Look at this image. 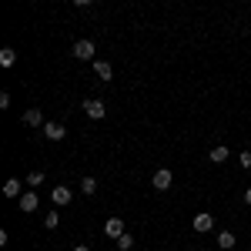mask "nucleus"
I'll list each match as a JSON object with an SVG mask.
<instances>
[{
	"instance_id": "f257e3e1",
	"label": "nucleus",
	"mask_w": 251,
	"mask_h": 251,
	"mask_svg": "<svg viewBox=\"0 0 251 251\" xmlns=\"http://www.w3.org/2000/svg\"><path fill=\"white\" fill-rule=\"evenodd\" d=\"M151 184H154V191H168V188L174 184V174L168 171V168H157L154 177H151Z\"/></svg>"
},
{
	"instance_id": "f03ea898",
	"label": "nucleus",
	"mask_w": 251,
	"mask_h": 251,
	"mask_svg": "<svg viewBox=\"0 0 251 251\" xmlns=\"http://www.w3.org/2000/svg\"><path fill=\"white\" fill-rule=\"evenodd\" d=\"M84 114L91 117V121H100V117L107 114V107H104V100H97V97H91V100H84Z\"/></svg>"
},
{
	"instance_id": "dca6fc26",
	"label": "nucleus",
	"mask_w": 251,
	"mask_h": 251,
	"mask_svg": "<svg viewBox=\"0 0 251 251\" xmlns=\"http://www.w3.org/2000/svg\"><path fill=\"white\" fill-rule=\"evenodd\" d=\"M117 248H121V251H131V248H134V238H131V234H121V238H117Z\"/></svg>"
},
{
	"instance_id": "20e7f679",
	"label": "nucleus",
	"mask_w": 251,
	"mask_h": 251,
	"mask_svg": "<svg viewBox=\"0 0 251 251\" xmlns=\"http://www.w3.org/2000/svg\"><path fill=\"white\" fill-rule=\"evenodd\" d=\"M50 198H54V204H71V201H74V188H67V184H57V188L50 191Z\"/></svg>"
},
{
	"instance_id": "423d86ee",
	"label": "nucleus",
	"mask_w": 251,
	"mask_h": 251,
	"mask_svg": "<svg viewBox=\"0 0 251 251\" xmlns=\"http://www.w3.org/2000/svg\"><path fill=\"white\" fill-rule=\"evenodd\" d=\"M44 134H47V141H64L67 131H64V124H57V121H47L44 124Z\"/></svg>"
},
{
	"instance_id": "2eb2a0df",
	"label": "nucleus",
	"mask_w": 251,
	"mask_h": 251,
	"mask_svg": "<svg viewBox=\"0 0 251 251\" xmlns=\"http://www.w3.org/2000/svg\"><path fill=\"white\" fill-rule=\"evenodd\" d=\"M80 191H84V194H94L97 191V177H91V174H87V177L80 181Z\"/></svg>"
},
{
	"instance_id": "6ab92c4d",
	"label": "nucleus",
	"mask_w": 251,
	"mask_h": 251,
	"mask_svg": "<svg viewBox=\"0 0 251 251\" xmlns=\"http://www.w3.org/2000/svg\"><path fill=\"white\" fill-rule=\"evenodd\" d=\"M238 164H241V168H251V151H241V154H238Z\"/></svg>"
},
{
	"instance_id": "aec40b11",
	"label": "nucleus",
	"mask_w": 251,
	"mask_h": 251,
	"mask_svg": "<svg viewBox=\"0 0 251 251\" xmlns=\"http://www.w3.org/2000/svg\"><path fill=\"white\" fill-rule=\"evenodd\" d=\"M71 251H91V248H87V245H74Z\"/></svg>"
},
{
	"instance_id": "39448f33",
	"label": "nucleus",
	"mask_w": 251,
	"mask_h": 251,
	"mask_svg": "<svg viewBox=\"0 0 251 251\" xmlns=\"http://www.w3.org/2000/svg\"><path fill=\"white\" fill-rule=\"evenodd\" d=\"M191 225H194V231H201V234L211 231V228H214V214H208V211H204V214H194Z\"/></svg>"
},
{
	"instance_id": "0eeeda50",
	"label": "nucleus",
	"mask_w": 251,
	"mask_h": 251,
	"mask_svg": "<svg viewBox=\"0 0 251 251\" xmlns=\"http://www.w3.org/2000/svg\"><path fill=\"white\" fill-rule=\"evenodd\" d=\"M24 124H27V127H44V114H40V107H27V111H24Z\"/></svg>"
},
{
	"instance_id": "4468645a",
	"label": "nucleus",
	"mask_w": 251,
	"mask_h": 251,
	"mask_svg": "<svg viewBox=\"0 0 251 251\" xmlns=\"http://www.w3.org/2000/svg\"><path fill=\"white\" fill-rule=\"evenodd\" d=\"M218 248L231 251V248H234V234H231V231H218Z\"/></svg>"
},
{
	"instance_id": "a211bd4d",
	"label": "nucleus",
	"mask_w": 251,
	"mask_h": 251,
	"mask_svg": "<svg viewBox=\"0 0 251 251\" xmlns=\"http://www.w3.org/2000/svg\"><path fill=\"white\" fill-rule=\"evenodd\" d=\"M27 184H30V188L44 184V174H40V171H30V174H27Z\"/></svg>"
},
{
	"instance_id": "9d476101",
	"label": "nucleus",
	"mask_w": 251,
	"mask_h": 251,
	"mask_svg": "<svg viewBox=\"0 0 251 251\" xmlns=\"http://www.w3.org/2000/svg\"><path fill=\"white\" fill-rule=\"evenodd\" d=\"M228 157H231V151H228L225 144H218V148H211V154H208V161H211V164H225Z\"/></svg>"
},
{
	"instance_id": "ddd939ff",
	"label": "nucleus",
	"mask_w": 251,
	"mask_h": 251,
	"mask_svg": "<svg viewBox=\"0 0 251 251\" xmlns=\"http://www.w3.org/2000/svg\"><path fill=\"white\" fill-rule=\"evenodd\" d=\"M3 194H7V198H20V181H17V177H7V184H3Z\"/></svg>"
},
{
	"instance_id": "9b49d317",
	"label": "nucleus",
	"mask_w": 251,
	"mask_h": 251,
	"mask_svg": "<svg viewBox=\"0 0 251 251\" xmlns=\"http://www.w3.org/2000/svg\"><path fill=\"white\" fill-rule=\"evenodd\" d=\"M94 74L100 80H111V77H114V67H111L107 60H94Z\"/></svg>"
},
{
	"instance_id": "412c9836",
	"label": "nucleus",
	"mask_w": 251,
	"mask_h": 251,
	"mask_svg": "<svg viewBox=\"0 0 251 251\" xmlns=\"http://www.w3.org/2000/svg\"><path fill=\"white\" fill-rule=\"evenodd\" d=\"M245 204H251V188H248V191H245Z\"/></svg>"
},
{
	"instance_id": "6e6552de",
	"label": "nucleus",
	"mask_w": 251,
	"mask_h": 251,
	"mask_svg": "<svg viewBox=\"0 0 251 251\" xmlns=\"http://www.w3.org/2000/svg\"><path fill=\"white\" fill-rule=\"evenodd\" d=\"M37 204H40V198L34 191H24V194H20V211H37Z\"/></svg>"
},
{
	"instance_id": "7ed1b4c3",
	"label": "nucleus",
	"mask_w": 251,
	"mask_h": 251,
	"mask_svg": "<svg viewBox=\"0 0 251 251\" xmlns=\"http://www.w3.org/2000/svg\"><path fill=\"white\" fill-rule=\"evenodd\" d=\"M94 40H77V44H74V57L77 60H94Z\"/></svg>"
},
{
	"instance_id": "1a4fd4ad",
	"label": "nucleus",
	"mask_w": 251,
	"mask_h": 251,
	"mask_svg": "<svg viewBox=\"0 0 251 251\" xmlns=\"http://www.w3.org/2000/svg\"><path fill=\"white\" fill-rule=\"evenodd\" d=\"M104 231L111 234L114 241L121 238V234H127V231H124V221H121V218H107V225H104Z\"/></svg>"
},
{
	"instance_id": "f8f14e48",
	"label": "nucleus",
	"mask_w": 251,
	"mask_h": 251,
	"mask_svg": "<svg viewBox=\"0 0 251 251\" xmlns=\"http://www.w3.org/2000/svg\"><path fill=\"white\" fill-rule=\"evenodd\" d=\"M14 64H17V50L14 47H3L0 50V67H14Z\"/></svg>"
},
{
	"instance_id": "f3484780",
	"label": "nucleus",
	"mask_w": 251,
	"mask_h": 251,
	"mask_svg": "<svg viewBox=\"0 0 251 251\" xmlns=\"http://www.w3.org/2000/svg\"><path fill=\"white\" fill-rule=\"evenodd\" d=\"M57 225H60V214H54V211H50L47 218H44V228H47V231H54Z\"/></svg>"
}]
</instances>
